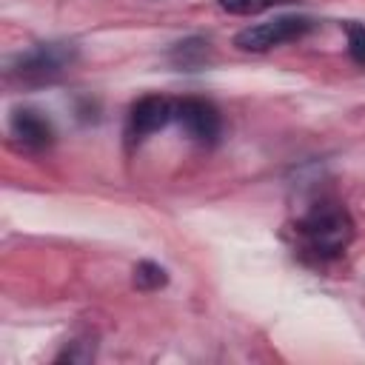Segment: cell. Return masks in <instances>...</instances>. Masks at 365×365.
Here are the masks:
<instances>
[{"instance_id":"obj_7","label":"cell","mask_w":365,"mask_h":365,"mask_svg":"<svg viewBox=\"0 0 365 365\" xmlns=\"http://www.w3.org/2000/svg\"><path fill=\"white\" fill-rule=\"evenodd\" d=\"M165 282H168V274H165L163 265H157V262H151V259H143V262L134 265V285H137L140 291H157V288H163Z\"/></svg>"},{"instance_id":"obj_1","label":"cell","mask_w":365,"mask_h":365,"mask_svg":"<svg viewBox=\"0 0 365 365\" xmlns=\"http://www.w3.org/2000/svg\"><path fill=\"white\" fill-rule=\"evenodd\" d=\"M294 248L299 257L311 262H331L345 254L354 240V220L348 208L336 200L314 202L302 217H297L294 228Z\"/></svg>"},{"instance_id":"obj_5","label":"cell","mask_w":365,"mask_h":365,"mask_svg":"<svg viewBox=\"0 0 365 365\" xmlns=\"http://www.w3.org/2000/svg\"><path fill=\"white\" fill-rule=\"evenodd\" d=\"M171 120H174V100L163 94H145L128 111V137L145 140L148 134L165 128Z\"/></svg>"},{"instance_id":"obj_3","label":"cell","mask_w":365,"mask_h":365,"mask_svg":"<svg viewBox=\"0 0 365 365\" xmlns=\"http://www.w3.org/2000/svg\"><path fill=\"white\" fill-rule=\"evenodd\" d=\"M314 29V20L308 17H297V14H285V17H274L257 26H245L242 31H237L234 46L240 51H271L282 43L299 40Z\"/></svg>"},{"instance_id":"obj_2","label":"cell","mask_w":365,"mask_h":365,"mask_svg":"<svg viewBox=\"0 0 365 365\" xmlns=\"http://www.w3.org/2000/svg\"><path fill=\"white\" fill-rule=\"evenodd\" d=\"M77 57V48L71 43H37L34 48L17 54L9 66V74L20 83H46L57 74H63Z\"/></svg>"},{"instance_id":"obj_6","label":"cell","mask_w":365,"mask_h":365,"mask_svg":"<svg viewBox=\"0 0 365 365\" xmlns=\"http://www.w3.org/2000/svg\"><path fill=\"white\" fill-rule=\"evenodd\" d=\"M9 131L26 151H40V148L51 145V140H54L51 123L34 108H17L9 120Z\"/></svg>"},{"instance_id":"obj_8","label":"cell","mask_w":365,"mask_h":365,"mask_svg":"<svg viewBox=\"0 0 365 365\" xmlns=\"http://www.w3.org/2000/svg\"><path fill=\"white\" fill-rule=\"evenodd\" d=\"M171 57H174V63L182 66V68H197V66L208 57V43L200 40V37L185 40V43H177V48H174Z\"/></svg>"},{"instance_id":"obj_9","label":"cell","mask_w":365,"mask_h":365,"mask_svg":"<svg viewBox=\"0 0 365 365\" xmlns=\"http://www.w3.org/2000/svg\"><path fill=\"white\" fill-rule=\"evenodd\" d=\"M222 11L228 14H242V17H251V14H259L277 3H285V0H217Z\"/></svg>"},{"instance_id":"obj_10","label":"cell","mask_w":365,"mask_h":365,"mask_svg":"<svg viewBox=\"0 0 365 365\" xmlns=\"http://www.w3.org/2000/svg\"><path fill=\"white\" fill-rule=\"evenodd\" d=\"M345 34H348V51L356 63L365 66V23H345Z\"/></svg>"},{"instance_id":"obj_4","label":"cell","mask_w":365,"mask_h":365,"mask_svg":"<svg viewBox=\"0 0 365 365\" xmlns=\"http://www.w3.org/2000/svg\"><path fill=\"white\" fill-rule=\"evenodd\" d=\"M174 120L200 145H214L220 131H222V120H220L217 106L211 100H202V97L174 100Z\"/></svg>"}]
</instances>
